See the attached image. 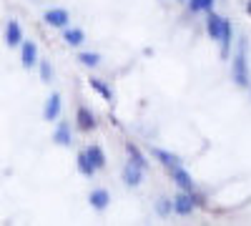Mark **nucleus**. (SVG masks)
Segmentation results:
<instances>
[{
  "instance_id": "obj_18",
  "label": "nucleus",
  "mask_w": 251,
  "mask_h": 226,
  "mask_svg": "<svg viewBox=\"0 0 251 226\" xmlns=\"http://www.w3.org/2000/svg\"><path fill=\"white\" fill-rule=\"evenodd\" d=\"M188 8H191L194 13H199V10H211V8H214V0H188Z\"/></svg>"
},
{
  "instance_id": "obj_9",
  "label": "nucleus",
  "mask_w": 251,
  "mask_h": 226,
  "mask_svg": "<svg viewBox=\"0 0 251 226\" xmlns=\"http://www.w3.org/2000/svg\"><path fill=\"white\" fill-rule=\"evenodd\" d=\"M174 211L181 214V216L191 214V211H194V199H191V194H178V196L174 199Z\"/></svg>"
},
{
  "instance_id": "obj_14",
  "label": "nucleus",
  "mask_w": 251,
  "mask_h": 226,
  "mask_svg": "<svg viewBox=\"0 0 251 226\" xmlns=\"http://www.w3.org/2000/svg\"><path fill=\"white\" fill-rule=\"evenodd\" d=\"M78 126L83 128V131H91V128H96V118H93V113L88 111V108H78Z\"/></svg>"
},
{
  "instance_id": "obj_3",
  "label": "nucleus",
  "mask_w": 251,
  "mask_h": 226,
  "mask_svg": "<svg viewBox=\"0 0 251 226\" xmlns=\"http://www.w3.org/2000/svg\"><path fill=\"white\" fill-rule=\"evenodd\" d=\"M20 63H23V68H33L38 63V46L33 40H23L20 43Z\"/></svg>"
},
{
  "instance_id": "obj_17",
  "label": "nucleus",
  "mask_w": 251,
  "mask_h": 226,
  "mask_svg": "<svg viewBox=\"0 0 251 226\" xmlns=\"http://www.w3.org/2000/svg\"><path fill=\"white\" fill-rule=\"evenodd\" d=\"M83 40H86V33H83L80 28H71V30H66V43H68V46H80Z\"/></svg>"
},
{
  "instance_id": "obj_5",
  "label": "nucleus",
  "mask_w": 251,
  "mask_h": 226,
  "mask_svg": "<svg viewBox=\"0 0 251 226\" xmlns=\"http://www.w3.org/2000/svg\"><path fill=\"white\" fill-rule=\"evenodd\" d=\"M5 43L10 48L23 43V28H20V23H18V20H13V18L8 20V25H5Z\"/></svg>"
},
{
  "instance_id": "obj_10",
  "label": "nucleus",
  "mask_w": 251,
  "mask_h": 226,
  "mask_svg": "<svg viewBox=\"0 0 251 226\" xmlns=\"http://www.w3.org/2000/svg\"><path fill=\"white\" fill-rule=\"evenodd\" d=\"M88 201H91V206H93L96 211H103V209L108 206V201H111V194H108L106 189H96V191H91Z\"/></svg>"
},
{
  "instance_id": "obj_1",
  "label": "nucleus",
  "mask_w": 251,
  "mask_h": 226,
  "mask_svg": "<svg viewBox=\"0 0 251 226\" xmlns=\"http://www.w3.org/2000/svg\"><path fill=\"white\" fill-rule=\"evenodd\" d=\"M206 30H208V35H211L214 40H219V43H221V50H224V55H226V53H228V46H231V23H228L226 18H221V15H216V13L208 10Z\"/></svg>"
},
{
  "instance_id": "obj_2",
  "label": "nucleus",
  "mask_w": 251,
  "mask_h": 226,
  "mask_svg": "<svg viewBox=\"0 0 251 226\" xmlns=\"http://www.w3.org/2000/svg\"><path fill=\"white\" fill-rule=\"evenodd\" d=\"M234 80L246 88L249 86V63H246V40H241L239 43V53L234 58Z\"/></svg>"
},
{
  "instance_id": "obj_7",
  "label": "nucleus",
  "mask_w": 251,
  "mask_h": 226,
  "mask_svg": "<svg viewBox=\"0 0 251 226\" xmlns=\"http://www.w3.org/2000/svg\"><path fill=\"white\" fill-rule=\"evenodd\" d=\"M171 176H174V181L178 183L183 191H191V189H194V178H191V174H188V171L181 166V163L171 169Z\"/></svg>"
},
{
  "instance_id": "obj_15",
  "label": "nucleus",
  "mask_w": 251,
  "mask_h": 226,
  "mask_svg": "<svg viewBox=\"0 0 251 226\" xmlns=\"http://www.w3.org/2000/svg\"><path fill=\"white\" fill-rule=\"evenodd\" d=\"M75 161H78V171H80L83 176H88V178H91V176L96 174V166L91 163V158L86 156V151H83V153H78V158H75Z\"/></svg>"
},
{
  "instance_id": "obj_19",
  "label": "nucleus",
  "mask_w": 251,
  "mask_h": 226,
  "mask_svg": "<svg viewBox=\"0 0 251 226\" xmlns=\"http://www.w3.org/2000/svg\"><path fill=\"white\" fill-rule=\"evenodd\" d=\"M78 60H80L83 66H98V63H100V55H98V53H80Z\"/></svg>"
},
{
  "instance_id": "obj_22",
  "label": "nucleus",
  "mask_w": 251,
  "mask_h": 226,
  "mask_svg": "<svg viewBox=\"0 0 251 226\" xmlns=\"http://www.w3.org/2000/svg\"><path fill=\"white\" fill-rule=\"evenodd\" d=\"M156 209H158V214H161V216H166V214H171V209H174V203H171L169 199H161Z\"/></svg>"
},
{
  "instance_id": "obj_8",
  "label": "nucleus",
  "mask_w": 251,
  "mask_h": 226,
  "mask_svg": "<svg viewBox=\"0 0 251 226\" xmlns=\"http://www.w3.org/2000/svg\"><path fill=\"white\" fill-rule=\"evenodd\" d=\"M58 116H60V93H50L46 100V108H43V118L55 121Z\"/></svg>"
},
{
  "instance_id": "obj_16",
  "label": "nucleus",
  "mask_w": 251,
  "mask_h": 226,
  "mask_svg": "<svg viewBox=\"0 0 251 226\" xmlns=\"http://www.w3.org/2000/svg\"><path fill=\"white\" fill-rule=\"evenodd\" d=\"M126 151H128V158H131L133 163H138L141 169H146V166H149V161H146V156L138 151V146H133V143H126Z\"/></svg>"
},
{
  "instance_id": "obj_6",
  "label": "nucleus",
  "mask_w": 251,
  "mask_h": 226,
  "mask_svg": "<svg viewBox=\"0 0 251 226\" xmlns=\"http://www.w3.org/2000/svg\"><path fill=\"white\" fill-rule=\"evenodd\" d=\"M143 171H146V169H141L138 163L128 161V163L123 166V181L128 183V186H138V183L143 181Z\"/></svg>"
},
{
  "instance_id": "obj_4",
  "label": "nucleus",
  "mask_w": 251,
  "mask_h": 226,
  "mask_svg": "<svg viewBox=\"0 0 251 226\" xmlns=\"http://www.w3.org/2000/svg\"><path fill=\"white\" fill-rule=\"evenodd\" d=\"M43 20L48 25H53V28H66L71 15H68V10H63V8H50V10H46Z\"/></svg>"
},
{
  "instance_id": "obj_20",
  "label": "nucleus",
  "mask_w": 251,
  "mask_h": 226,
  "mask_svg": "<svg viewBox=\"0 0 251 226\" xmlns=\"http://www.w3.org/2000/svg\"><path fill=\"white\" fill-rule=\"evenodd\" d=\"M40 78H43V83H50L53 80V68L48 60H40Z\"/></svg>"
},
{
  "instance_id": "obj_11",
  "label": "nucleus",
  "mask_w": 251,
  "mask_h": 226,
  "mask_svg": "<svg viewBox=\"0 0 251 226\" xmlns=\"http://www.w3.org/2000/svg\"><path fill=\"white\" fill-rule=\"evenodd\" d=\"M53 141L58 143V146H71L73 136H71V126H68V123H58V128L53 133Z\"/></svg>"
},
{
  "instance_id": "obj_12",
  "label": "nucleus",
  "mask_w": 251,
  "mask_h": 226,
  "mask_svg": "<svg viewBox=\"0 0 251 226\" xmlns=\"http://www.w3.org/2000/svg\"><path fill=\"white\" fill-rule=\"evenodd\" d=\"M86 156L91 158V163L96 166V171L106 166V153L100 151V146H88V149H86Z\"/></svg>"
},
{
  "instance_id": "obj_23",
  "label": "nucleus",
  "mask_w": 251,
  "mask_h": 226,
  "mask_svg": "<svg viewBox=\"0 0 251 226\" xmlns=\"http://www.w3.org/2000/svg\"><path fill=\"white\" fill-rule=\"evenodd\" d=\"M249 13H251V0H249Z\"/></svg>"
},
{
  "instance_id": "obj_13",
  "label": "nucleus",
  "mask_w": 251,
  "mask_h": 226,
  "mask_svg": "<svg viewBox=\"0 0 251 226\" xmlns=\"http://www.w3.org/2000/svg\"><path fill=\"white\" fill-rule=\"evenodd\" d=\"M153 156L163 163V166H169V169H174V166H178V163H181V158L176 153H169V151H163V149H153Z\"/></svg>"
},
{
  "instance_id": "obj_21",
  "label": "nucleus",
  "mask_w": 251,
  "mask_h": 226,
  "mask_svg": "<svg viewBox=\"0 0 251 226\" xmlns=\"http://www.w3.org/2000/svg\"><path fill=\"white\" fill-rule=\"evenodd\" d=\"M91 86H93V88H96L98 93H103V98H106V100H111V98H113V93H111V88H106V86H103V83H100V80H98V78H93V80H91Z\"/></svg>"
}]
</instances>
